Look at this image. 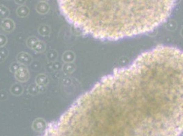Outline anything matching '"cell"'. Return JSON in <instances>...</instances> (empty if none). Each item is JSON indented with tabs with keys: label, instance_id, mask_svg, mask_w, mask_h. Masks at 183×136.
<instances>
[{
	"label": "cell",
	"instance_id": "obj_1",
	"mask_svg": "<svg viewBox=\"0 0 183 136\" xmlns=\"http://www.w3.org/2000/svg\"><path fill=\"white\" fill-rule=\"evenodd\" d=\"M58 123L63 136H181L183 51L143 53L79 96Z\"/></svg>",
	"mask_w": 183,
	"mask_h": 136
},
{
	"label": "cell",
	"instance_id": "obj_2",
	"mask_svg": "<svg viewBox=\"0 0 183 136\" xmlns=\"http://www.w3.org/2000/svg\"><path fill=\"white\" fill-rule=\"evenodd\" d=\"M177 0H58L66 20L85 35L118 40L153 31L166 21Z\"/></svg>",
	"mask_w": 183,
	"mask_h": 136
},
{
	"label": "cell",
	"instance_id": "obj_3",
	"mask_svg": "<svg viewBox=\"0 0 183 136\" xmlns=\"http://www.w3.org/2000/svg\"><path fill=\"white\" fill-rule=\"evenodd\" d=\"M27 46L36 53H43L46 49V45L43 42L40 40L36 37H30L27 41Z\"/></svg>",
	"mask_w": 183,
	"mask_h": 136
},
{
	"label": "cell",
	"instance_id": "obj_4",
	"mask_svg": "<svg viewBox=\"0 0 183 136\" xmlns=\"http://www.w3.org/2000/svg\"><path fill=\"white\" fill-rule=\"evenodd\" d=\"M15 78L20 83H25L30 79V72L26 66L21 64L15 73Z\"/></svg>",
	"mask_w": 183,
	"mask_h": 136
},
{
	"label": "cell",
	"instance_id": "obj_5",
	"mask_svg": "<svg viewBox=\"0 0 183 136\" xmlns=\"http://www.w3.org/2000/svg\"><path fill=\"white\" fill-rule=\"evenodd\" d=\"M16 60L20 64L24 65V66H28L32 63V57L31 56L27 53L21 52L17 55Z\"/></svg>",
	"mask_w": 183,
	"mask_h": 136
},
{
	"label": "cell",
	"instance_id": "obj_6",
	"mask_svg": "<svg viewBox=\"0 0 183 136\" xmlns=\"http://www.w3.org/2000/svg\"><path fill=\"white\" fill-rule=\"evenodd\" d=\"M0 27L5 32L10 33L15 29V24L11 19H5L0 23Z\"/></svg>",
	"mask_w": 183,
	"mask_h": 136
},
{
	"label": "cell",
	"instance_id": "obj_7",
	"mask_svg": "<svg viewBox=\"0 0 183 136\" xmlns=\"http://www.w3.org/2000/svg\"><path fill=\"white\" fill-rule=\"evenodd\" d=\"M48 83V78L47 75L44 73H41L36 76V84L39 87H43L47 86Z\"/></svg>",
	"mask_w": 183,
	"mask_h": 136
},
{
	"label": "cell",
	"instance_id": "obj_8",
	"mask_svg": "<svg viewBox=\"0 0 183 136\" xmlns=\"http://www.w3.org/2000/svg\"><path fill=\"white\" fill-rule=\"evenodd\" d=\"M75 60V55L73 51L67 50L62 55V61L64 63H73Z\"/></svg>",
	"mask_w": 183,
	"mask_h": 136
},
{
	"label": "cell",
	"instance_id": "obj_9",
	"mask_svg": "<svg viewBox=\"0 0 183 136\" xmlns=\"http://www.w3.org/2000/svg\"><path fill=\"white\" fill-rule=\"evenodd\" d=\"M10 91L14 95L19 96L23 92V88L20 84H15L11 87Z\"/></svg>",
	"mask_w": 183,
	"mask_h": 136
},
{
	"label": "cell",
	"instance_id": "obj_10",
	"mask_svg": "<svg viewBox=\"0 0 183 136\" xmlns=\"http://www.w3.org/2000/svg\"><path fill=\"white\" fill-rule=\"evenodd\" d=\"M47 124L45 123V121L43 119L41 118H38L37 119V120L34 122V129L38 130V131H41V130H43L45 129L46 127H47Z\"/></svg>",
	"mask_w": 183,
	"mask_h": 136
},
{
	"label": "cell",
	"instance_id": "obj_11",
	"mask_svg": "<svg viewBox=\"0 0 183 136\" xmlns=\"http://www.w3.org/2000/svg\"><path fill=\"white\" fill-rule=\"evenodd\" d=\"M62 71L63 72L67 74H69L74 72L75 69V66L73 63H64V65H62Z\"/></svg>",
	"mask_w": 183,
	"mask_h": 136
},
{
	"label": "cell",
	"instance_id": "obj_12",
	"mask_svg": "<svg viewBox=\"0 0 183 136\" xmlns=\"http://www.w3.org/2000/svg\"><path fill=\"white\" fill-rule=\"evenodd\" d=\"M38 33L42 36H48L51 33L50 27L46 25H41L38 29Z\"/></svg>",
	"mask_w": 183,
	"mask_h": 136
},
{
	"label": "cell",
	"instance_id": "obj_13",
	"mask_svg": "<svg viewBox=\"0 0 183 136\" xmlns=\"http://www.w3.org/2000/svg\"><path fill=\"white\" fill-rule=\"evenodd\" d=\"M47 57L48 61H55L58 58V53L55 50H51L47 53Z\"/></svg>",
	"mask_w": 183,
	"mask_h": 136
},
{
	"label": "cell",
	"instance_id": "obj_14",
	"mask_svg": "<svg viewBox=\"0 0 183 136\" xmlns=\"http://www.w3.org/2000/svg\"><path fill=\"white\" fill-rule=\"evenodd\" d=\"M28 92H29L30 94L35 95L40 92V89H39V86H38L36 83L34 84H31L28 88Z\"/></svg>",
	"mask_w": 183,
	"mask_h": 136
},
{
	"label": "cell",
	"instance_id": "obj_15",
	"mask_svg": "<svg viewBox=\"0 0 183 136\" xmlns=\"http://www.w3.org/2000/svg\"><path fill=\"white\" fill-rule=\"evenodd\" d=\"M28 13H29V10H28L27 8L21 7L19 8V9L17 10V15L20 17H25L27 16Z\"/></svg>",
	"mask_w": 183,
	"mask_h": 136
},
{
	"label": "cell",
	"instance_id": "obj_16",
	"mask_svg": "<svg viewBox=\"0 0 183 136\" xmlns=\"http://www.w3.org/2000/svg\"><path fill=\"white\" fill-rule=\"evenodd\" d=\"M48 9H49V7H48V5L46 4H42V5H38V8H37V10H38V12L41 14H45L47 13Z\"/></svg>",
	"mask_w": 183,
	"mask_h": 136
},
{
	"label": "cell",
	"instance_id": "obj_17",
	"mask_svg": "<svg viewBox=\"0 0 183 136\" xmlns=\"http://www.w3.org/2000/svg\"><path fill=\"white\" fill-rule=\"evenodd\" d=\"M8 10L4 6H0V19H5L8 15Z\"/></svg>",
	"mask_w": 183,
	"mask_h": 136
},
{
	"label": "cell",
	"instance_id": "obj_18",
	"mask_svg": "<svg viewBox=\"0 0 183 136\" xmlns=\"http://www.w3.org/2000/svg\"><path fill=\"white\" fill-rule=\"evenodd\" d=\"M7 43V38L4 34H0V48L4 47Z\"/></svg>",
	"mask_w": 183,
	"mask_h": 136
},
{
	"label": "cell",
	"instance_id": "obj_19",
	"mask_svg": "<svg viewBox=\"0 0 183 136\" xmlns=\"http://www.w3.org/2000/svg\"><path fill=\"white\" fill-rule=\"evenodd\" d=\"M20 65H21V64H20L19 63H18V62H17V63H13L12 65H11L10 67V72L12 73H15L16 72V71L17 70V69L19 68Z\"/></svg>",
	"mask_w": 183,
	"mask_h": 136
},
{
	"label": "cell",
	"instance_id": "obj_20",
	"mask_svg": "<svg viewBox=\"0 0 183 136\" xmlns=\"http://www.w3.org/2000/svg\"><path fill=\"white\" fill-rule=\"evenodd\" d=\"M8 55V52L5 53L4 50H0V63H2L5 61V58Z\"/></svg>",
	"mask_w": 183,
	"mask_h": 136
},
{
	"label": "cell",
	"instance_id": "obj_21",
	"mask_svg": "<svg viewBox=\"0 0 183 136\" xmlns=\"http://www.w3.org/2000/svg\"><path fill=\"white\" fill-rule=\"evenodd\" d=\"M4 95H7L6 92L3 90V94H2V91H0V100L1 101H4L6 100L5 97H4Z\"/></svg>",
	"mask_w": 183,
	"mask_h": 136
}]
</instances>
